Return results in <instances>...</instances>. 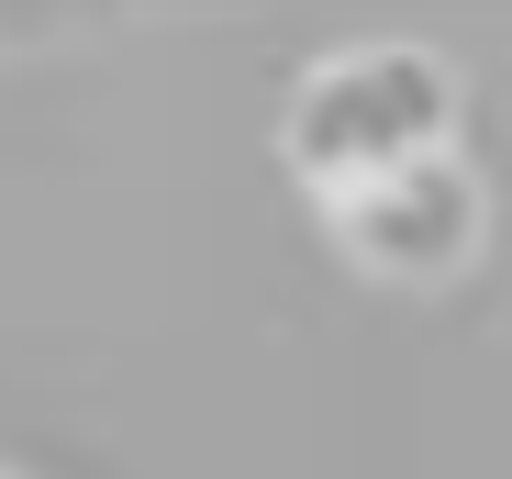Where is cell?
Here are the masks:
<instances>
[{
    "label": "cell",
    "mask_w": 512,
    "mask_h": 479,
    "mask_svg": "<svg viewBox=\"0 0 512 479\" xmlns=\"http://www.w3.org/2000/svg\"><path fill=\"white\" fill-rule=\"evenodd\" d=\"M446 123H457V67L423 56V45H357V56H323L301 67V90L279 112V156L290 179L334 212L423 156H446Z\"/></svg>",
    "instance_id": "1"
},
{
    "label": "cell",
    "mask_w": 512,
    "mask_h": 479,
    "mask_svg": "<svg viewBox=\"0 0 512 479\" xmlns=\"http://www.w3.org/2000/svg\"><path fill=\"white\" fill-rule=\"evenodd\" d=\"M479 223H490V201H479V179L457 168V156H423V168H401V179H379L357 201H334L346 257L379 268V279H446V268H468Z\"/></svg>",
    "instance_id": "2"
},
{
    "label": "cell",
    "mask_w": 512,
    "mask_h": 479,
    "mask_svg": "<svg viewBox=\"0 0 512 479\" xmlns=\"http://www.w3.org/2000/svg\"><path fill=\"white\" fill-rule=\"evenodd\" d=\"M0 479H12V468H0Z\"/></svg>",
    "instance_id": "3"
}]
</instances>
